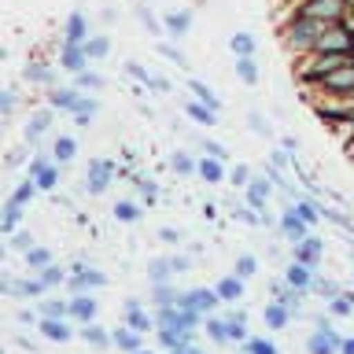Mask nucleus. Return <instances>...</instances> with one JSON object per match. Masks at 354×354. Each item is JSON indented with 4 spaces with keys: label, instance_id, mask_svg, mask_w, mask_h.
I'll return each instance as SVG.
<instances>
[{
    "label": "nucleus",
    "instance_id": "nucleus-1",
    "mask_svg": "<svg viewBox=\"0 0 354 354\" xmlns=\"http://www.w3.org/2000/svg\"><path fill=\"white\" fill-rule=\"evenodd\" d=\"M321 37H325V33H321V19L314 22V19H299L295 22V30H292V41L295 44H310V41H321Z\"/></svg>",
    "mask_w": 354,
    "mask_h": 354
},
{
    "label": "nucleus",
    "instance_id": "nucleus-2",
    "mask_svg": "<svg viewBox=\"0 0 354 354\" xmlns=\"http://www.w3.org/2000/svg\"><path fill=\"white\" fill-rule=\"evenodd\" d=\"M343 11V0H310L303 15L306 19H336Z\"/></svg>",
    "mask_w": 354,
    "mask_h": 354
},
{
    "label": "nucleus",
    "instance_id": "nucleus-3",
    "mask_svg": "<svg viewBox=\"0 0 354 354\" xmlns=\"http://www.w3.org/2000/svg\"><path fill=\"white\" fill-rule=\"evenodd\" d=\"M336 66H347V55H343V52H325V55H321V63L310 66V77H328Z\"/></svg>",
    "mask_w": 354,
    "mask_h": 354
},
{
    "label": "nucleus",
    "instance_id": "nucleus-4",
    "mask_svg": "<svg viewBox=\"0 0 354 354\" xmlns=\"http://www.w3.org/2000/svg\"><path fill=\"white\" fill-rule=\"evenodd\" d=\"M328 88H336V93H354V66H339V71H332L328 77H321Z\"/></svg>",
    "mask_w": 354,
    "mask_h": 354
},
{
    "label": "nucleus",
    "instance_id": "nucleus-5",
    "mask_svg": "<svg viewBox=\"0 0 354 354\" xmlns=\"http://www.w3.org/2000/svg\"><path fill=\"white\" fill-rule=\"evenodd\" d=\"M347 44H354V33L336 30V33H325V37L317 41V48H325V52H343Z\"/></svg>",
    "mask_w": 354,
    "mask_h": 354
},
{
    "label": "nucleus",
    "instance_id": "nucleus-6",
    "mask_svg": "<svg viewBox=\"0 0 354 354\" xmlns=\"http://www.w3.org/2000/svg\"><path fill=\"white\" fill-rule=\"evenodd\" d=\"M85 59H88L85 48H77V44H66V55H63V66H66V71H77V74H82V71H85Z\"/></svg>",
    "mask_w": 354,
    "mask_h": 354
},
{
    "label": "nucleus",
    "instance_id": "nucleus-7",
    "mask_svg": "<svg viewBox=\"0 0 354 354\" xmlns=\"http://www.w3.org/2000/svg\"><path fill=\"white\" fill-rule=\"evenodd\" d=\"M107 174H111V166H107V162H93V170H88V188H93V192H104Z\"/></svg>",
    "mask_w": 354,
    "mask_h": 354
},
{
    "label": "nucleus",
    "instance_id": "nucleus-8",
    "mask_svg": "<svg viewBox=\"0 0 354 354\" xmlns=\"http://www.w3.org/2000/svg\"><path fill=\"white\" fill-rule=\"evenodd\" d=\"M96 284H104V277L93 273V270H82V266H77V273H74V288H96Z\"/></svg>",
    "mask_w": 354,
    "mask_h": 354
},
{
    "label": "nucleus",
    "instance_id": "nucleus-9",
    "mask_svg": "<svg viewBox=\"0 0 354 354\" xmlns=\"http://www.w3.org/2000/svg\"><path fill=\"white\" fill-rule=\"evenodd\" d=\"M332 343H336V339L321 332V336H310V343H306V347H310V354H332Z\"/></svg>",
    "mask_w": 354,
    "mask_h": 354
},
{
    "label": "nucleus",
    "instance_id": "nucleus-10",
    "mask_svg": "<svg viewBox=\"0 0 354 354\" xmlns=\"http://www.w3.org/2000/svg\"><path fill=\"white\" fill-rule=\"evenodd\" d=\"M82 37H85V19H82V15H71V26H66V41L77 44Z\"/></svg>",
    "mask_w": 354,
    "mask_h": 354
},
{
    "label": "nucleus",
    "instance_id": "nucleus-11",
    "mask_svg": "<svg viewBox=\"0 0 354 354\" xmlns=\"http://www.w3.org/2000/svg\"><path fill=\"white\" fill-rule=\"evenodd\" d=\"M218 299H240V281L236 277H225V281L218 284Z\"/></svg>",
    "mask_w": 354,
    "mask_h": 354
},
{
    "label": "nucleus",
    "instance_id": "nucleus-12",
    "mask_svg": "<svg viewBox=\"0 0 354 354\" xmlns=\"http://www.w3.org/2000/svg\"><path fill=\"white\" fill-rule=\"evenodd\" d=\"M41 332H44V336H48V339H66V336H71V328H63L59 325V321H44V325H41Z\"/></svg>",
    "mask_w": 354,
    "mask_h": 354
},
{
    "label": "nucleus",
    "instance_id": "nucleus-13",
    "mask_svg": "<svg viewBox=\"0 0 354 354\" xmlns=\"http://www.w3.org/2000/svg\"><path fill=\"white\" fill-rule=\"evenodd\" d=\"M166 26H170L174 37H181V33L188 30V15H185V11H177V15H166Z\"/></svg>",
    "mask_w": 354,
    "mask_h": 354
},
{
    "label": "nucleus",
    "instance_id": "nucleus-14",
    "mask_svg": "<svg viewBox=\"0 0 354 354\" xmlns=\"http://www.w3.org/2000/svg\"><path fill=\"white\" fill-rule=\"evenodd\" d=\"M236 71H240V77H243L248 85H254V82H259V71H254V63L248 59V55H243V59H236Z\"/></svg>",
    "mask_w": 354,
    "mask_h": 354
},
{
    "label": "nucleus",
    "instance_id": "nucleus-15",
    "mask_svg": "<svg viewBox=\"0 0 354 354\" xmlns=\"http://www.w3.org/2000/svg\"><path fill=\"white\" fill-rule=\"evenodd\" d=\"M188 115H192L196 122H203V126H210V122H218V118H214V107H199V104H188Z\"/></svg>",
    "mask_w": 354,
    "mask_h": 354
},
{
    "label": "nucleus",
    "instance_id": "nucleus-16",
    "mask_svg": "<svg viewBox=\"0 0 354 354\" xmlns=\"http://www.w3.org/2000/svg\"><path fill=\"white\" fill-rule=\"evenodd\" d=\"M188 306H192V310H210V306H214V295H210V292H192V295H188Z\"/></svg>",
    "mask_w": 354,
    "mask_h": 354
},
{
    "label": "nucleus",
    "instance_id": "nucleus-17",
    "mask_svg": "<svg viewBox=\"0 0 354 354\" xmlns=\"http://www.w3.org/2000/svg\"><path fill=\"white\" fill-rule=\"evenodd\" d=\"M284 232L292 240H303V221H299L295 214H284Z\"/></svg>",
    "mask_w": 354,
    "mask_h": 354
},
{
    "label": "nucleus",
    "instance_id": "nucleus-18",
    "mask_svg": "<svg viewBox=\"0 0 354 354\" xmlns=\"http://www.w3.org/2000/svg\"><path fill=\"white\" fill-rule=\"evenodd\" d=\"M37 185H41V188H52V185H55V170H52V166L37 162Z\"/></svg>",
    "mask_w": 354,
    "mask_h": 354
},
{
    "label": "nucleus",
    "instance_id": "nucleus-19",
    "mask_svg": "<svg viewBox=\"0 0 354 354\" xmlns=\"http://www.w3.org/2000/svg\"><path fill=\"white\" fill-rule=\"evenodd\" d=\"M266 321H270L273 328H284V321H288L284 306H270V310H266Z\"/></svg>",
    "mask_w": 354,
    "mask_h": 354
},
{
    "label": "nucleus",
    "instance_id": "nucleus-20",
    "mask_svg": "<svg viewBox=\"0 0 354 354\" xmlns=\"http://www.w3.org/2000/svg\"><path fill=\"white\" fill-rule=\"evenodd\" d=\"M129 328H137V332L148 328V317H144L140 310H137V303H129Z\"/></svg>",
    "mask_w": 354,
    "mask_h": 354
},
{
    "label": "nucleus",
    "instance_id": "nucleus-21",
    "mask_svg": "<svg viewBox=\"0 0 354 354\" xmlns=\"http://www.w3.org/2000/svg\"><path fill=\"white\" fill-rule=\"evenodd\" d=\"M71 310H74L77 317H93V310H96V306H93V299H74V306H71Z\"/></svg>",
    "mask_w": 354,
    "mask_h": 354
},
{
    "label": "nucleus",
    "instance_id": "nucleus-22",
    "mask_svg": "<svg viewBox=\"0 0 354 354\" xmlns=\"http://www.w3.org/2000/svg\"><path fill=\"white\" fill-rule=\"evenodd\" d=\"M52 104H59V107H77L82 100H77L74 93H66V88H63V93H55V96H52Z\"/></svg>",
    "mask_w": 354,
    "mask_h": 354
},
{
    "label": "nucleus",
    "instance_id": "nucleus-23",
    "mask_svg": "<svg viewBox=\"0 0 354 354\" xmlns=\"http://www.w3.org/2000/svg\"><path fill=\"white\" fill-rule=\"evenodd\" d=\"M192 88H196V96L203 100V107H218V100L210 96V88H207V85H199V82H192Z\"/></svg>",
    "mask_w": 354,
    "mask_h": 354
},
{
    "label": "nucleus",
    "instance_id": "nucleus-24",
    "mask_svg": "<svg viewBox=\"0 0 354 354\" xmlns=\"http://www.w3.org/2000/svg\"><path fill=\"white\" fill-rule=\"evenodd\" d=\"M248 354H277V351H273V343H266V339H251Z\"/></svg>",
    "mask_w": 354,
    "mask_h": 354
},
{
    "label": "nucleus",
    "instance_id": "nucleus-25",
    "mask_svg": "<svg viewBox=\"0 0 354 354\" xmlns=\"http://www.w3.org/2000/svg\"><path fill=\"white\" fill-rule=\"evenodd\" d=\"M254 270H259V262H254L251 254H243V259L236 262V273H240V277H248V273H254Z\"/></svg>",
    "mask_w": 354,
    "mask_h": 354
},
{
    "label": "nucleus",
    "instance_id": "nucleus-26",
    "mask_svg": "<svg viewBox=\"0 0 354 354\" xmlns=\"http://www.w3.org/2000/svg\"><path fill=\"white\" fill-rule=\"evenodd\" d=\"M299 254H303L306 262H310V259H317V254H321V243H317V240H306L303 248H299Z\"/></svg>",
    "mask_w": 354,
    "mask_h": 354
},
{
    "label": "nucleus",
    "instance_id": "nucleus-27",
    "mask_svg": "<svg viewBox=\"0 0 354 354\" xmlns=\"http://www.w3.org/2000/svg\"><path fill=\"white\" fill-rule=\"evenodd\" d=\"M55 155H59V159H71V155H74V140H55Z\"/></svg>",
    "mask_w": 354,
    "mask_h": 354
},
{
    "label": "nucleus",
    "instance_id": "nucleus-28",
    "mask_svg": "<svg viewBox=\"0 0 354 354\" xmlns=\"http://www.w3.org/2000/svg\"><path fill=\"white\" fill-rule=\"evenodd\" d=\"M115 214H118L122 221H133V218H137V207H133V203H118Z\"/></svg>",
    "mask_w": 354,
    "mask_h": 354
},
{
    "label": "nucleus",
    "instance_id": "nucleus-29",
    "mask_svg": "<svg viewBox=\"0 0 354 354\" xmlns=\"http://www.w3.org/2000/svg\"><path fill=\"white\" fill-rule=\"evenodd\" d=\"M232 48H236L240 55H251V37H243V33H240V37H232Z\"/></svg>",
    "mask_w": 354,
    "mask_h": 354
},
{
    "label": "nucleus",
    "instance_id": "nucleus-30",
    "mask_svg": "<svg viewBox=\"0 0 354 354\" xmlns=\"http://www.w3.org/2000/svg\"><path fill=\"white\" fill-rule=\"evenodd\" d=\"M288 281H292V284H306V270H303V266H292V270H288Z\"/></svg>",
    "mask_w": 354,
    "mask_h": 354
},
{
    "label": "nucleus",
    "instance_id": "nucleus-31",
    "mask_svg": "<svg viewBox=\"0 0 354 354\" xmlns=\"http://www.w3.org/2000/svg\"><path fill=\"white\" fill-rule=\"evenodd\" d=\"M126 71H129L133 77H140V82H155V77H151L148 71H144V66H137V63H126Z\"/></svg>",
    "mask_w": 354,
    "mask_h": 354
},
{
    "label": "nucleus",
    "instance_id": "nucleus-32",
    "mask_svg": "<svg viewBox=\"0 0 354 354\" xmlns=\"http://www.w3.org/2000/svg\"><path fill=\"white\" fill-rule=\"evenodd\" d=\"M170 266H174V262H162V259H159V262L151 266V277H155V281H162V277L170 273Z\"/></svg>",
    "mask_w": 354,
    "mask_h": 354
},
{
    "label": "nucleus",
    "instance_id": "nucleus-33",
    "mask_svg": "<svg viewBox=\"0 0 354 354\" xmlns=\"http://www.w3.org/2000/svg\"><path fill=\"white\" fill-rule=\"evenodd\" d=\"M199 170H203V177H207V181H218V177H221L218 162H203V166H199Z\"/></svg>",
    "mask_w": 354,
    "mask_h": 354
},
{
    "label": "nucleus",
    "instance_id": "nucleus-34",
    "mask_svg": "<svg viewBox=\"0 0 354 354\" xmlns=\"http://www.w3.org/2000/svg\"><path fill=\"white\" fill-rule=\"evenodd\" d=\"M44 126H48V115H37V118L30 122V137H37V133H41Z\"/></svg>",
    "mask_w": 354,
    "mask_h": 354
},
{
    "label": "nucleus",
    "instance_id": "nucleus-35",
    "mask_svg": "<svg viewBox=\"0 0 354 354\" xmlns=\"http://www.w3.org/2000/svg\"><path fill=\"white\" fill-rule=\"evenodd\" d=\"M115 339H118L126 351H133V347H137V339H133V332H115Z\"/></svg>",
    "mask_w": 354,
    "mask_h": 354
},
{
    "label": "nucleus",
    "instance_id": "nucleus-36",
    "mask_svg": "<svg viewBox=\"0 0 354 354\" xmlns=\"http://www.w3.org/2000/svg\"><path fill=\"white\" fill-rule=\"evenodd\" d=\"M85 52H88V55H104V52H107V41H88Z\"/></svg>",
    "mask_w": 354,
    "mask_h": 354
},
{
    "label": "nucleus",
    "instance_id": "nucleus-37",
    "mask_svg": "<svg viewBox=\"0 0 354 354\" xmlns=\"http://www.w3.org/2000/svg\"><path fill=\"white\" fill-rule=\"evenodd\" d=\"M170 299H174V292H170V288H159V292H155V303H159V306H166Z\"/></svg>",
    "mask_w": 354,
    "mask_h": 354
},
{
    "label": "nucleus",
    "instance_id": "nucleus-38",
    "mask_svg": "<svg viewBox=\"0 0 354 354\" xmlns=\"http://www.w3.org/2000/svg\"><path fill=\"white\" fill-rule=\"evenodd\" d=\"M15 218H19V207L11 203V207H8V214H4V229H11V225H15Z\"/></svg>",
    "mask_w": 354,
    "mask_h": 354
},
{
    "label": "nucleus",
    "instance_id": "nucleus-39",
    "mask_svg": "<svg viewBox=\"0 0 354 354\" xmlns=\"http://www.w3.org/2000/svg\"><path fill=\"white\" fill-rule=\"evenodd\" d=\"M48 262V251H30V266H44Z\"/></svg>",
    "mask_w": 354,
    "mask_h": 354
},
{
    "label": "nucleus",
    "instance_id": "nucleus-40",
    "mask_svg": "<svg viewBox=\"0 0 354 354\" xmlns=\"http://www.w3.org/2000/svg\"><path fill=\"white\" fill-rule=\"evenodd\" d=\"M317 292H325V299H336V284H328V281H317Z\"/></svg>",
    "mask_w": 354,
    "mask_h": 354
},
{
    "label": "nucleus",
    "instance_id": "nucleus-41",
    "mask_svg": "<svg viewBox=\"0 0 354 354\" xmlns=\"http://www.w3.org/2000/svg\"><path fill=\"white\" fill-rule=\"evenodd\" d=\"M203 148H207L210 155H214V159H225V148H221V144H214V140H210V144H203Z\"/></svg>",
    "mask_w": 354,
    "mask_h": 354
},
{
    "label": "nucleus",
    "instance_id": "nucleus-42",
    "mask_svg": "<svg viewBox=\"0 0 354 354\" xmlns=\"http://www.w3.org/2000/svg\"><path fill=\"white\" fill-rule=\"evenodd\" d=\"M281 303H284L288 310H299V295H295V292H288V295H281Z\"/></svg>",
    "mask_w": 354,
    "mask_h": 354
},
{
    "label": "nucleus",
    "instance_id": "nucleus-43",
    "mask_svg": "<svg viewBox=\"0 0 354 354\" xmlns=\"http://www.w3.org/2000/svg\"><path fill=\"white\" fill-rule=\"evenodd\" d=\"M299 218H306V221H314V218H317V210H314V207H310V203H303V207H299Z\"/></svg>",
    "mask_w": 354,
    "mask_h": 354
},
{
    "label": "nucleus",
    "instance_id": "nucleus-44",
    "mask_svg": "<svg viewBox=\"0 0 354 354\" xmlns=\"http://www.w3.org/2000/svg\"><path fill=\"white\" fill-rule=\"evenodd\" d=\"M248 126H251V129H259V133H270V126H266V122H262L259 115H251V122H248Z\"/></svg>",
    "mask_w": 354,
    "mask_h": 354
},
{
    "label": "nucleus",
    "instance_id": "nucleus-45",
    "mask_svg": "<svg viewBox=\"0 0 354 354\" xmlns=\"http://www.w3.org/2000/svg\"><path fill=\"white\" fill-rule=\"evenodd\" d=\"M174 166H177V170H181V174H188V170H192V162H188L185 155H177V159H174Z\"/></svg>",
    "mask_w": 354,
    "mask_h": 354
},
{
    "label": "nucleus",
    "instance_id": "nucleus-46",
    "mask_svg": "<svg viewBox=\"0 0 354 354\" xmlns=\"http://www.w3.org/2000/svg\"><path fill=\"white\" fill-rule=\"evenodd\" d=\"M59 277H63L59 270H44V277H41V281H44V284H55V281H59Z\"/></svg>",
    "mask_w": 354,
    "mask_h": 354
},
{
    "label": "nucleus",
    "instance_id": "nucleus-47",
    "mask_svg": "<svg viewBox=\"0 0 354 354\" xmlns=\"http://www.w3.org/2000/svg\"><path fill=\"white\" fill-rule=\"evenodd\" d=\"M82 85H88V88H96V85H100V77H96V74H85V71H82Z\"/></svg>",
    "mask_w": 354,
    "mask_h": 354
},
{
    "label": "nucleus",
    "instance_id": "nucleus-48",
    "mask_svg": "<svg viewBox=\"0 0 354 354\" xmlns=\"http://www.w3.org/2000/svg\"><path fill=\"white\" fill-rule=\"evenodd\" d=\"M44 314H48V317L52 314H63V303H44Z\"/></svg>",
    "mask_w": 354,
    "mask_h": 354
},
{
    "label": "nucleus",
    "instance_id": "nucleus-49",
    "mask_svg": "<svg viewBox=\"0 0 354 354\" xmlns=\"http://www.w3.org/2000/svg\"><path fill=\"white\" fill-rule=\"evenodd\" d=\"M88 339H93V343H104L107 336H104V332H100V328H88Z\"/></svg>",
    "mask_w": 354,
    "mask_h": 354
},
{
    "label": "nucleus",
    "instance_id": "nucleus-50",
    "mask_svg": "<svg viewBox=\"0 0 354 354\" xmlns=\"http://www.w3.org/2000/svg\"><path fill=\"white\" fill-rule=\"evenodd\" d=\"M159 240H166V243H174V240H177V232H174V229H162V232H159Z\"/></svg>",
    "mask_w": 354,
    "mask_h": 354
},
{
    "label": "nucleus",
    "instance_id": "nucleus-51",
    "mask_svg": "<svg viewBox=\"0 0 354 354\" xmlns=\"http://www.w3.org/2000/svg\"><path fill=\"white\" fill-rule=\"evenodd\" d=\"M343 351H347V354H354V339H347V343H343Z\"/></svg>",
    "mask_w": 354,
    "mask_h": 354
},
{
    "label": "nucleus",
    "instance_id": "nucleus-52",
    "mask_svg": "<svg viewBox=\"0 0 354 354\" xmlns=\"http://www.w3.org/2000/svg\"><path fill=\"white\" fill-rule=\"evenodd\" d=\"M351 118H354V115H351Z\"/></svg>",
    "mask_w": 354,
    "mask_h": 354
}]
</instances>
